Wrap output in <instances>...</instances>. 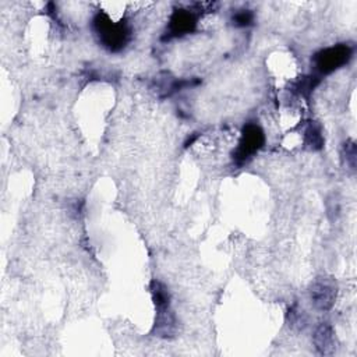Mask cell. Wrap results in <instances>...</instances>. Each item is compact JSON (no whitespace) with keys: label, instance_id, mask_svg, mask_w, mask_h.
Instances as JSON below:
<instances>
[{"label":"cell","instance_id":"cell-12","mask_svg":"<svg viewBox=\"0 0 357 357\" xmlns=\"http://www.w3.org/2000/svg\"><path fill=\"white\" fill-rule=\"evenodd\" d=\"M287 319L291 326L298 328V329H303L307 325V315H305L304 310L300 308L297 304H294L293 307L289 308Z\"/></svg>","mask_w":357,"mask_h":357},{"label":"cell","instance_id":"cell-9","mask_svg":"<svg viewBox=\"0 0 357 357\" xmlns=\"http://www.w3.org/2000/svg\"><path fill=\"white\" fill-rule=\"evenodd\" d=\"M319 81H321L319 77L315 75V74H312V75H303V77H300L293 84V86H294V91L298 95H301L304 98H310V95L312 93L315 86L319 84Z\"/></svg>","mask_w":357,"mask_h":357},{"label":"cell","instance_id":"cell-4","mask_svg":"<svg viewBox=\"0 0 357 357\" xmlns=\"http://www.w3.org/2000/svg\"><path fill=\"white\" fill-rule=\"evenodd\" d=\"M265 144L264 130L257 123H247L241 131V138L233 152V160L237 165L247 163Z\"/></svg>","mask_w":357,"mask_h":357},{"label":"cell","instance_id":"cell-7","mask_svg":"<svg viewBox=\"0 0 357 357\" xmlns=\"http://www.w3.org/2000/svg\"><path fill=\"white\" fill-rule=\"evenodd\" d=\"M314 346L321 356H332L336 351V336L329 322H321L315 328Z\"/></svg>","mask_w":357,"mask_h":357},{"label":"cell","instance_id":"cell-5","mask_svg":"<svg viewBox=\"0 0 357 357\" xmlns=\"http://www.w3.org/2000/svg\"><path fill=\"white\" fill-rule=\"evenodd\" d=\"M308 293H310V300L312 305L318 311L325 312V311H329L335 304L336 294H337V284L333 278L321 275L311 282Z\"/></svg>","mask_w":357,"mask_h":357},{"label":"cell","instance_id":"cell-11","mask_svg":"<svg viewBox=\"0 0 357 357\" xmlns=\"http://www.w3.org/2000/svg\"><path fill=\"white\" fill-rule=\"evenodd\" d=\"M255 15L252 13V10L250 8H238L236 11H233L230 21L234 26L237 28H245V26H251L254 24Z\"/></svg>","mask_w":357,"mask_h":357},{"label":"cell","instance_id":"cell-2","mask_svg":"<svg viewBox=\"0 0 357 357\" xmlns=\"http://www.w3.org/2000/svg\"><path fill=\"white\" fill-rule=\"evenodd\" d=\"M149 291L156 310L152 332L159 337L170 339L177 332V318L172 310L170 293L167 287L156 279L149 283Z\"/></svg>","mask_w":357,"mask_h":357},{"label":"cell","instance_id":"cell-3","mask_svg":"<svg viewBox=\"0 0 357 357\" xmlns=\"http://www.w3.org/2000/svg\"><path fill=\"white\" fill-rule=\"evenodd\" d=\"M353 57V47L346 43H337L325 49L318 50L312 59L311 64L314 70L319 74H331L350 61Z\"/></svg>","mask_w":357,"mask_h":357},{"label":"cell","instance_id":"cell-6","mask_svg":"<svg viewBox=\"0 0 357 357\" xmlns=\"http://www.w3.org/2000/svg\"><path fill=\"white\" fill-rule=\"evenodd\" d=\"M198 24V15L195 10L191 8H174L166 28V33L163 35V40L172 39V38H180L187 33H191L195 31Z\"/></svg>","mask_w":357,"mask_h":357},{"label":"cell","instance_id":"cell-8","mask_svg":"<svg viewBox=\"0 0 357 357\" xmlns=\"http://www.w3.org/2000/svg\"><path fill=\"white\" fill-rule=\"evenodd\" d=\"M303 142L304 148L312 152L321 151L325 144V138L322 134V128L317 121H308L303 131Z\"/></svg>","mask_w":357,"mask_h":357},{"label":"cell","instance_id":"cell-1","mask_svg":"<svg viewBox=\"0 0 357 357\" xmlns=\"http://www.w3.org/2000/svg\"><path fill=\"white\" fill-rule=\"evenodd\" d=\"M92 29L99 43L109 52L123 50L131 40L132 29L126 20L114 22L106 13L99 11L92 20Z\"/></svg>","mask_w":357,"mask_h":357},{"label":"cell","instance_id":"cell-10","mask_svg":"<svg viewBox=\"0 0 357 357\" xmlns=\"http://www.w3.org/2000/svg\"><path fill=\"white\" fill-rule=\"evenodd\" d=\"M342 160L346 169L351 173H356V166H357V148L356 142L349 139L343 144L342 146Z\"/></svg>","mask_w":357,"mask_h":357}]
</instances>
